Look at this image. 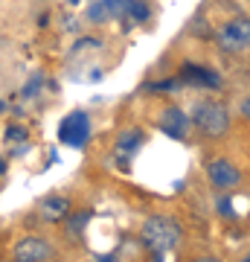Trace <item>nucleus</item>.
Returning a JSON list of instances; mask_svg holds the SVG:
<instances>
[{"instance_id":"f257e3e1","label":"nucleus","mask_w":250,"mask_h":262,"mask_svg":"<svg viewBox=\"0 0 250 262\" xmlns=\"http://www.w3.org/2000/svg\"><path fill=\"white\" fill-rule=\"evenodd\" d=\"M192 122L198 125V131L210 137V140H221L224 134H230L233 128V117L230 108L224 102H215V99H204V102L195 105Z\"/></svg>"},{"instance_id":"f03ea898","label":"nucleus","mask_w":250,"mask_h":262,"mask_svg":"<svg viewBox=\"0 0 250 262\" xmlns=\"http://www.w3.org/2000/svg\"><path fill=\"white\" fill-rule=\"evenodd\" d=\"M215 38H218V47L224 53H233V56L247 53L250 50V15H236V18L224 20L221 29L215 32Z\"/></svg>"},{"instance_id":"7ed1b4c3","label":"nucleus","mask_w":250,"mask_h":262,"mask_svg":"<svg viewBox=\"0 0 250 262\" xmlns=\"http://www.w3.org/2000/svg\"><path fill=\"white\" fill-rule=\"evenodd\" d=\"M207 178H210V184H213L215 189L227 192V189H236L241 184V169L236 166L230 158L218 155V158L207 160Z\"/></svg>"},{"instance_id":"20e7f679","label":"nucleus","mask_w":250,"mask_h":262,"mask_svg":"<svg viewBox=\"0 0 250 262\" xmlns=\"http://www.w3.org/2000/svg\"><path fill=\"white\" fill-rule=\"evenodd\" d=\"M143 236H146V242L151 248L169 251V248H175L180 242V227L175 222H169V219H148L146 227H143Z\"/></svg>"},{"instance_id":"39448f33","label":"nucleus","mask_w":250,"mask_h":262,"mask_svg":"<svg viewBox=\"0 0 250 262\" xmlns=\"http://www.w3.org/2000/svg\"><path fill=\"white\" fill-rule=\"evenodd\" d=\"M166 117L172 122H163L166 131L172 137H186V131H189V120L184 117V111H177V108H166Z\"/></svg>"},{"instance_id":"423d86ee","label":"nucleus","mask_w":250,"mask_h":262,"mask_svg":"<svg viewBox=\"0 0 250 262\" xmlns=\"http://www.w3.org/2000/svg\"><path fill=\"white\" fill-rule=\"evenodd\" d=\"M239 114H241V117H244V120L250 122V96H244V99H241V105H239Z\"/></svg>"},{"instance_id":"0eeeda50","label":"nucleus","mask_w":250,"mask_h":262,"mask_svg":"<svg viewBox=\"0 0 250 262\" xmlns=\"http://www.w3.org/2000/svg\"><path fill=\"white\" fill-rule=\"evenodd\" d=\"M244 259H250V251H247V256H244Z\"/></svg>"},{"instance_id":"6e6552de","label":"nucleus","mask_w":250,"mask_h":262,"mask_svg":"<svg viewBox=\"0 0 250 262\" xmlns=\"http://www.w3.org/2000/svg\"><path fill=\"white\" fill-rule=\"evenodd\" d=\"M247 149H250V137H247Z\"/></svg>"}]
</instances>
